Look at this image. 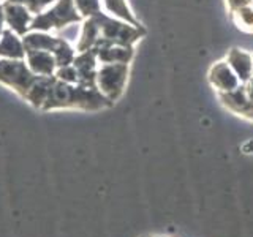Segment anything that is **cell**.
<instances>
[{
    "label": "cell",
    "mask_w": 253,
    "mask_h": 237,
    "mask_svg": "<svg viewBox=\"0 0 253 237\" xmlns=\"http://www.w3.org/2000/svg\"><path fill=\"white\" fill-rule=\"evenodd\" d=\"M225 60L228 65L233 68L236 76L239 78L241 84L247 82L253 76V55L252 52H247L241 49V47H231L228 51Z\"/></svg>",
    "instance_id": "cell-12"
},
{
    "label": "cell",
    "mask_w": 253,
    "mask_h": 237,
    "mask_svg": "<svg viewBox=\"0 0 253 237\" xmlns=\"http://www.w3.org/2000/svg\"><path fill=\"white\" fill-rule=\"evenodd\" d=\"M3 3V14H5V26L11 29L14 34L19 37H24L30 32V22L34 19V13H32L27 6L11 2H2Z\"/></svg>",
    "instance_id": "cell-9"
},
{
    "label": "cell",
    "mask_w": 253,
    "mask_h": 237,
    "mask_svg": "<svg viewBox=\"0 0 253 237\" xmlns=\"http://www.w3.org/2000/svg\"><path fill=\"white\" fill-rule=\"evenodd\" d=\"M5 2H11V3H19V5H24L27 6L29 10L34 13V14H38V0H5Z\"/></svg>",
    "instance_id": "cell-21"
},
{
    "label": "cell",
    "mask_w": 253,
    "mask_h": 237,
    "mask_svg": "<svg viewBox=\"0 0 253 237\" xmlns=\"http://www.w3.org/2000/svg\"><path fill=\"white\" fill-rule=\"evenodd\" d=\"M114 105L98 87H84L81 84L63 82L54 76L51 89L43 103L42 111H85V113H98L103 109H109Z\"/></svg>",
    "instance_id": "cell-1"
},
{
    "label": "cell",
    "mask_w": 253,
    "mask_h": 237,
    "mask_svg": "<svg viewBox=\"0 0 253 237\" xmlns=\"http://www.w3.org/2000/svg\"><path fill=\"white\" fill-rule=\"evenodd\" d=\"M0 2H5V0H0Z\"/></svg>",
    "instance_id": "cell-25"
},
{
    "label": "cell",
    "mask_w": 253,
    "mask_h": 237,
    "mask_svg": "<svg viewBox=\"0 0 253 237\" xmlns=\"http://www.w3.org/2000/svg\"><path fill=\"white\" fill-rule=\"evenodd\" d=\"M228 14L237 26V29L253 34V3L249 6L239 8V10H236L233 13H228Z\"/></svg>",
    "instance_id": "cell-17"
},
{
    "label": "cell",
    "mask_w": 253,
    "mask_h": 237,
    "mask_svg": "<svg viewBox=\"0 0 253 237\" xmlns=\"http://www.w3.org/2000/svg\"><path fill=\"white\" fill-rule=\"evenodd\" d=\"M73 2H75L78 11L81 13V16L84 19L103 13L101 0H73Z\"/></svg>",
    "instance_id": "cell-18"
},
{
    "label": "cell",
    "mask_w": 253,
    "mask_h": 237,
    "mask_svg": "<svg viewBox=\"0 0 253 237\" xmlns=\"http://www.w3.org/2000/svg\"><path fill=\"white\" fill-rule=\"evenodd\" d=\"M252 55H253V54H252Z\"/></svg>",
    "instance_id": "cell-27"
},
{
    "label": "cell",
    "mask_w": 253,
    "mask_h": 237,
    "mask_svg": "<svg viewBox=\"0 0 253 237\" xmlns=\"http://www.w3.org/2000/svg\"><path fill=\"white\" fill-rule=\"evenodd\" d=\"M101 8H103V11L109 16H113V18H117L138 27L142 26L130 8L128 0H101Z\"/></svg>",
    "instance_id": "cell-15"
},
{
    "label": "cell",
    "mask_w": 253,
    "mask_h": 237,
    "mask_svg": "<svg viewBox=\"0 0 253 237\" xmlns=\"http://www.w3.org/2000/svg\"><path fill=\"white\" fill-rule=\"evenodd\" d=\"M152 237H166V236H152Z\"/></svg>",
    "instance_id": "cell-24"
},
{
    "label": "cell",
    "mask_w": 253,
    "mask_h": 237,
    "mask_svg": "<svg viewBox=\"0 0 253 237\" xmlns=\"http://www.w3.org/2000/svg\"><path fill=\"white\" fill-rule=\"evenodd\" d=\"M130 75V63H100L97 70V87L116 105L122 98Z\"/></svg>",
    "instance_id": "cell-5"
},
{
    "label": "cell",
    "mask_w": 253,
    "mask_h": 237,
    "mask_svg": "<svg viewBox=\"0 0 253 237\" xmlns=\"http://www.w3.org/2000/svg\"><path fill=\"white\" fill-rule=\"evenodd\" d=\"M71 65L76 70L78 84L84 87H97V70L100 63L97 59V52L93 49L78 52Z\"/></svg>",
    "instance_id": "cell-8"
},
{
    "label": "cell",
    "mask_w": 253,
    "mask_h": 237,
    "mask_svg": "<svg viewBox=\"0 0 253 237\" xmlns=\"http://www.w3.org/2000/svg\"><path fill=\"white\" fill-rule=\"evenodd\" d=\"M218 100L228 111L253 122V101L247 98L242 84L231 92L218 93Z\"/></svg>",
    "instance_id": "cell-10"
},
{
    "label": "cell",
    "mask_w": 253,
    "mask_h": 237,
    "mask_svg": "<svg viewBox=\"0 0 253 237\" xmlns=\"http://www.w3.org/2000/svg\"><path fill=\"white\" fill-rule=\"evenodd\" d=\"M208 81L217 90V93L231 92L241 85L239 78L236 76L233 68L228 65L225 59L212 63L208 71Z\"/></svg>",
    "instance_id": "cell-7"
},
{
    "label": "cell",
    "mask_w": 253,
    "mask_h": 237,
    "mask_svg": "<svg viewBox=\"0 0 253 237\" xmlns=\"http://www.w3.org/2000/svg\"><path fill=\"white\" fill-rule=\"evenodd\" d=\"M142 237H147V236H142Z\"/></svg>",
    "instance_id": "cell-26"
},
{
    "label": "cell",
    "mask_w": 253,
    "mask_h": 237,
    "mask_svg": "<svg viewBox=\"0 0 253 237\" xmlns=\"http://www.w3.org/2000/svg\"><path fill=\"white\" fill-rule=\"evenodd\" d=\"M253 3V0H226V5H228V13H233L236 10L244 6H249Z\"/></svg>",
    "instance_id": "cell-20"
},
{
    "label": "cell",
    "mask_w": 253,
    "mask_h": 237,
    "mask_svg": "<svg viewBox=\"0 0 253 237\" xmlns=\"http://www.w3.org/2000/svg\"><path fill=\"white\" fill-rule=\"evenodd\" d=\"M3 29H5V14H3V3L0 2V37H2Z\"/></svg>",
    "instance_id": "cell-23"
},
{
    "label": "cell",
    "mask_w": 253,
    "mask_h": 237,
    "mask_svg": "<svg viewBox=\"0 0 253 237\" xmlns=\"http://www.w3.org/2000/svg\"><path fill=\"white\" fill-rule=\"evenodd\" d=\"M242 85H244V92H245V95H247V98L250 101H253V76L249 79L247 82H244Z\"/></svg>",
    "instance_id": "cell-22"
},
{
    "label": "cell",
    "mask_w": 253,
    "mask_h": 237,
    "mask_svg": "<svg viewBox=\"0 0 253 237\" xmlns=\"http://www.w3.org/2000/svg\"><path fill=\"white\" fill-rule=\"evenodd\" d=\"M24 49L27 51H47L55 57L57 68L71 65L76 57V49L67 40L51 35V32L30 30L22 37Z\"/></svg>",
    "instance_id": "cell-3"
},
{
    "label": "cell",
    "mask_w": 253,
    "mask_h": 237,
    "mask_svg": "<svg viewBox=\"0 0 253 237\" xmlns=\"http://www.w3.org/2000/svg\"><path fill=\"white\" fill-rule=\"evenodd\" d=\"M95 18L98 24V30H100V38L98 43H113V44H124V46H134L141 38H144L147 30L144 26H133L125 21H121L117 18L106 14L105 11L92 16ZM95 44V46H97Z\"/></svg>",
    "instance_id": "cell-2"
},
{
    "label": "cell",
    "mask_w": 253,
    "mask_h": 237,
    "mask_svg": "<svg viewBox=\"0 0 253 237\" xmlns=\"http://www.w3.org/2000/svg\"><path fill=\"white\" fill-rule=\"evenodd\" d=\"M98 63H131L134 59V46L100 43L93 47Z\"/></svg>",
    "instance_id": "cell-11"
},
{
    "label": "cell",
    "mask_w": 253,
    "mask_h": 237,
    "mask_svg": "<svg viewBox=\"0 0 253 237\" xmlns=\"http://www.w3.org/2000/svg\"><path fill=\"white\" fill-rule=\"evenodd\" d=\"M52 79H54V76H38L37 81L32 84V87L29 89L24 101H26L27 105H30L32 108L42 111L43 103L47 97V92L51 89Z\"/></svg>",
    "instance_id": "cell-16"
},
{
    "label": "cell",
    "mask_w": 253,
    "mask_h": 237,
    "mask_svg": "<svg viewBox=\"0 0 253 237\" xmlns=\"http://www.w3.org/2000/svg\"><path fill=\"white\" fill-rule=\"evenodd\" d=\"M26 62L37 76H54L57 70L55 57L47 51H27Z\"/></svg>",
    "instance_id": "cell-13"
},
{
    "label": "cell",
    "mask_w": 253,
    "mask_h": 237,
    "mask_svg": "<svg viewBox=\"0 0 253 237\" xmlns=\"http://www.w3.org/2000/svg\"><path fill=\"white\" fill-rule=\"evenodd\" d=\"M57 79L63 82H70V84H78V75H76V70L73 65H67V67H60L55 70V75Z\"/></svg>",
    "instance_id": "cell-19"
},
{
    "label": "cell",
    "mask_w": 253,
    "mask_h": 237,
    "mask_svg": "<svg viewBox=\"0 0 253 237\" xmlns=\"http://www.w3.org/2000/svg\"><path fill=\"white\" fill-rule=\"evenodd\" d=\"M83 21L84 18L78 11L73 0H57L49 8L34 16V19L30 22V30L52 32Z\"/></svg>",
    "instance_id": "cell-4"
},
{
    "label": "cell",
    "mask_w": 253,
    "mask_h": 237,
    "mask_svg": "<svg viewBox=\"0 0 253 237\" xmlns=\"http://www.w3.org/2000/svg\"><path fill=\"white\" fill-rule=\"evenodd\" d=\"M37 75L29 68L26 59H0V85L8 87L24 100L37 81Z\"/></svg>",
    "instance_id": "cell-6"
},
{
    "label": "cell",
    "mask_w": 253,
    "mask_h": 237,
    "mask_svg": "<svg viewBox=\"0 0 253 237\" xmlns=\"http://www.w3.org/2000/svg\"><path fill=\"white\" fill-rule=\"evenodd\" d=\"M0 59H26L22 37L14 34L11 29H3L0 37Z\"/></svg>",
    "instance_id": "cell-14"
}]
</instances>
